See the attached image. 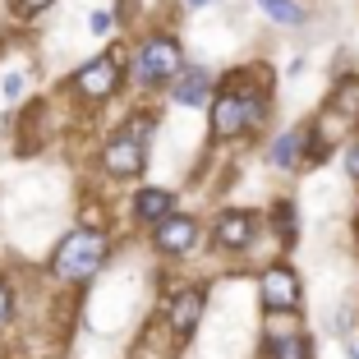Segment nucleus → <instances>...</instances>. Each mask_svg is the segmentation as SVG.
I'll return each mask as SVG.
<instances>
[{
    "label": "nucleus",
    "mask_w": 359,
    "mask_h": 359,
    "mask_svg": "<svg viewBox=\"0 0 359 359\" xmlns=\"http://www.w3.org/2000/svg\"><path fill=\"white\" fill-rule=\"evenodd\" d=\"M263 116H267L263 93H240V88H231V93H222L212 102V134L235 138V134H244V129H254Z\"/></svg>",
    "instance_id": "nucleus-2"
},
{
    "label": "nucleus",
    "mask_w": 359,
    "mask_h": 359,
    "mask_svg": "<svg viewBox=\"0 0 359 359\" xmlns=\"http://www.w3.org/2000/svg\"><path fill=\"white\" fill-rule=\"evenodd\" d=\"M304 143H309V129H290V134H281V138L272 143V161L290 170V166L299 161V148H304Z\"/></svg>",
    "instance_id": "nucleus-12"
},
{
    "label": "nucleus",
    "mask_w": 359,
    "mask_h": 359,
    "mask_svg": "<svg viewBox=\"0 0 359 359\" xmlns=\"http://www.w3.org/2000/svg\"><path fill=\"white\" fill-rule=\"evenodd\" d=\"M14 5H19L23 14H37V10H46V5H51V0H14Z\"/></svg>",
    "instance_id": "nucleus-18"
},
{
    "label": "nucleus",
    "mask_w": 359,
    "mask_h": 359,
    "mask_svg": "<svg viewBox=\"0 0 359 359\" xmlns=\"http://www.w3.org/2000/svg\"><path fill=\"white\" fill-rule=\"evenodd\" d=\"M134 212H138V222L161 226L166 217H175V194L170 189H138L134 194Z\"/></svg>",
    "instance_id": "nucleus-8"
},
{
    "label": "nucleus",
    "mask_w": 359,
    "mask_h": 359,
    "mask_svg": "<svg viewBox=\"0 0 359 359\" xmlns=\"http://www.w3.org/2000/svg\"><path fill=\"white\" fill-rule=\"evenodd\" d=\"M0 93H5V97H10V102H14V97L23 93V79H19V74H10V79H5V83H0Z\"/></svg>",
    "instance_id": "nucleus-16"
},
{
    "label": "nucleus",
    "mask_w": 359,
    "mask_h": 359,
    "mask_svg": "<svg viewBox=\"0 0 359 359\" xmlns=\"http://www.w3.org/2000/svg\"><path fill=\"white\" fill-rule=\"evenodd\" d=\"M346 170L359 180V143H350V148H346Z\"/></svg>",
    "instance_id": "nucleus-17"
},
{
    "label": "nucleus",
    "mask_w": 359,
    "mask_h": 359,
    "mask_svg": "<svg viewBox=\"0 0 359 359\" xmlns=\"http://www.w3.org/2000/svg\"><path fill=\"white\" fill-rule=\"evenodd\" d=\"M208 93H212V79L203 74V69H189V74L170 88V97H175L180 106H203V102H208Z\"/></svg>",
    "instance_id": "nucleus-11"
},
{
    "label": "nucleus",
    "mask_w": 359,
    "mask_h": 359,
    "mask_svg": "<svg viewBox=\"0 0 359 359\" xmlns=\"http://www.w3.org/2000/svg\"><path fill=\"white\" fill-rule=\"evenodd\" d=\"M189 5H212V0H189Z\"/></svg>",
    "instance_id": "nucleus-21"
},
{
    "label": "nucleus",
    "mask_w": 359,
    "mask_h": 359,
    "mask_svg": "<svg viewBox=\"0 0 359 359\" xmlns=\"http://www.w3.org/2000/svg\"><path fill=\"white\" fill-rule=\"evenodd\" d=\"M258 295H263L267 313H295L299 309V276H295V267L272 263L263 272V281H258Z\"/></svg>",
    "instance_id": "nucleus-4"
},
{
    "label": "nucleus",
    "mask_w": 359,
    "mask_h": 359,
    "mask_svg": "<svg viewBox=\"0 0 359 359\" xmlns=\"http://www.w3.org/2000/svg\"><path fill=\"white\" fill-rule=\"evenodd\" d=\"M332 111H341L346 120H359V79H346L332 97Z\"/></svg>",
    "instance_id": "nucleus-15"
},
{
    "label": "nucleus",
    "mask_w": 359,
    "mask_h": 359,
    "mask_svg": "<svg viewBox=\"0 0 359 359\" xmlns=\"http://www.w3.org/2000/svg\"><path fill=\"white\" fill-rule=\"evenodd\" d=\"M263 5V14L272 23H285V28H295V23H304V10H299V0H258Z\"/></svg>",
    "instance_id": "nucleus-13"
},
{
    "label": "nucleus",
    "mask_w": 359,
    "mask_h": 359,
    "mask_svg": "<svg viewBox=\"0 0 359 359\" xmlns=\"http://www.w3.org/2000/svg\"><path fill=\"white\" fill-rule=\"evenodd\" d=\"M5 318H10V285L0 281V323H5Z\"/></svg>",
    "instance_id": "nucleus-19"
},
{
    "label": "nucleus",
    "mask_w": 359,
    "mask_h": 359,
    "mask_svg": "<svg viewBox=\"0 0 359 359\" xmlns=\"http://www.w3.org/2000/svg\"><path fill=\"white\" fill-rule=\"evenodd\" d=\"M106 235L102 231H69L60 240V249H55L51 267L55 276H65V281H88V276H97V267L106 263Z\"/></svg>",
    "instance_id": "nucleus-1"
},
{
    "label": "nucleus",
    "mask_w": 359,
    "mask_h": 359,
    "mask_svg": "<svg viewBox=\"0 0 359 359\" xmlns=\"http://www.w3.org/2000/svg\"><path fill=\"white\" fill-rule=\"evenodd\" d=\"M79 93L88 97V102H102V97H111L116 93V83H120V65H116V55H97L93 65H83L79 69Z\"/></svg>",
    "instance_id": "nucleus-5"
},
{
    "label": "nucleus",
    "mask_w": 359,
    "mask_h": 359,
    "mask_svg": "<svg viewBox=\"0 0 359 359\" xmlns=\"http://www.w3.org/2000/svg\"><path fill=\"white\" fill-rule=\"evenodd\" d=\"M254 240V217L249 212H222L217 217V244L222 249H249Z\"/></svg>",
    "instance_id": "nucleus-9"
},
{
    "label": "nucleus",
    "mask_w": 359,
    "mask_h": 359,
    "mask_svg": "<svg viewBox=\"0 0 359 359\" xmlns=\"http://www.w3.org/2000/svg\"><path fill=\"white\" fill-rule=\"evenodd\" d=\"M198 318H203V290L175 295V304H170V327H175V337H194Z\"/></svg>",
    "instance_id": "nucleus-10"
},
{
    "label": "nucleus",
    "mask_w": 359,
    "mask_h": 359,
    "mask_svg": "<svg viewBox=\"0 0 359 359\" xmlns=\"http://www.w3.org/2000/svg\"><path fill=\"white\" fill-rule=\"evenodd\" d=\"M111 28V14H93V32H106Z\"/></svg>",
    "instance_id": "nucleus-20"
},
{
    "label": "nucleus",
    "mask_w": 359,
    "mask_h": 359,
    "mask_svg": "<svg viewBox=\"0 0 359 359\" xmlns=\"http://www.w3.org/2000/svg\"><path fill=\"white\" fill-rule=\"evenodd\" d=\"M102 157H106V170H111V175H120V180H134L138 170L148 166V157H143V143H138V138H129V134L111 138Z\"/></svg>",
    "instance_id": "nucleus-6"
},
{
    "label": "nucleus",
    "mask_w": 359,
    "mask_h": 359,
    "mask_svg": "<svg viewBox=\"0 0 359 359\" xmlns=\"http://www.w3.org/2000/svg\"><path fill=\"white\" fill-rule=\"evenodd\" d=\"M267 359H309L304 337H272L267 341Z\"/></svg>",
    "instance_id": "nucleus-14"
},
{
    "label": "nucleus",
    "mask_w": 359,
    "mask_h": 359,
    "mask_svg": "<svg viewBox=\"0 0 359 359\" xmlns=\"http://www.w3.org/2000/svg\"><path fill=\"white\" fill-rule=\"evenodd\" d=\"M152 240H157L161 254H189L194 244H198V226H194V217H166L152 231Z\"/></svg>",
    "instance_id": "nucleus-7"
},
{
    "label": "nucleus",
    "mask_w": 359,
    "mask_h": 359,
    "mask_svg": "<svg viewBox=\"0 0 359 359\" xmlns=\"http://www.w3.org/2000/svg\"><path fill=\"white\" fill-rule=\"evenodd\" d=\"M180 42L175 37H148V42L138 46V83H166V79L180 74Z\"/></svg>",
    "instance_id": "nucleus-3"
}]
</instances>
